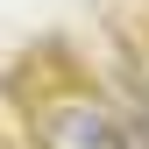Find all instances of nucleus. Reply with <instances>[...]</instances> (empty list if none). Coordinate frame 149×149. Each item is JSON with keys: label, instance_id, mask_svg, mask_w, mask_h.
<instances>
[{"label": "nucleus", "instance_id": "f257e3e1", "mask_svg": "<svg viewBox=\"0 0 149 149\" xmlns=\"http://www.w3.org/2000/svg\"><path fill=\"white\" fill-rule=\"evenodd\" d=\"M36 142H43V149H128V142L114 135V121H107V107L85 100V92L50 100L43 121H36Z\"/></svg>", "mask_w": 149, "mask_h": 149}, {"label": "nucleus", "instance_id": "f03ea898", "mask_svg": "<svg viewBox=\"0 0 149 149\" xmlns=\"http://www.w3.org/2000/svg\"><path fill=\"white\" fill-rule=\"evenodd\" d=\"M142 85H149V64H142Z\"/></svg>", "mask_w": 149, "mask_h": 149}]
</instances>
